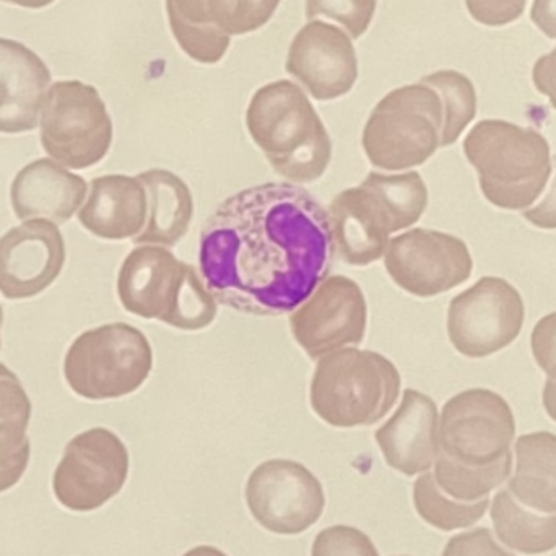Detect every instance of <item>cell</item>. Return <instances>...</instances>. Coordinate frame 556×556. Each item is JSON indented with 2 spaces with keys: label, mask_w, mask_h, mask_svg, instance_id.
<instances>
[{
  "label": "cell",
  "mask_w": 556,
  "mask_h": 556,
  "mask_svg": "<svg viewBox=\"0 0 556 556\" xmlns=\"http://www.w3.org/2000/svg\"><path fill=\"white\" fill-rule=\"evenodd\" d=\"M333 253L329 214L314 195L291 182H266L231 195L208 217L199 266L217 303L280 316L327 278Z\"/></svg>",
  "instance_id": "cell-1"
},
{
  "label": "cell",
  "mask_w": 556,
  "mask_h": 556,
  "mask_svg": "<svg viewBox=\"0 0 556 556\" xmlns=\"http://www.w3.org/2000/svg\"><path fill=\"white\" fill-rule=\"evenodd\" d=\"M428 207V189L417 172L369 173L358 188L330 202L333 248L343 263L366 267L381 260L391 235L414 227Z\"/></svg>",
  "instance_id": "cell-2"
},
{
  "label": "cell",
  "mask_w": 556,
  "mask_h": 556,
  "mask_svg": "<svg viewBox=\"0 0 556 556\" xmlns=\"http://www.w3.org/2000/svg\"><path fill=\"white\" fill-rule=\"evenodd\" d=\"M251 139L281 178L317 181L329 168L332 142L303 88L278 80L260 88L247 113Z\"/></svg>",
  "instance_id": "cell-3"
},
{
  "label": "cell",
  "mask_w": 556,
  "mask_h": 556,
  "mask_svg": "<svg viewBox=\"0 0 556 556\" xmlns=\"http://www.w3.org/2000/svg\"><path fill=\"white\" fill-rule=\"evenodd\" d=\"M117 294L130 314L189 332L211 326L218 313L217 300L198 269L163 247L146 244L126 257Z\"/></svg>",
  "instance_id": "cell-4"
},
{
  "label": "cell",
  "mask_w": 556,
  "mask_h": 556,
  "mask_svg": "<svg viewBox=\"0 0 556 556\" xmlns=\"http://www.w3.org/2000/svg\"><path fill=\"white\" fill-rule=\"evenodd\" d=\"M464 153L486 201L506 211H526L551 179L547 139L506 121H480L464 140Z\"/></svg>",
  "instance_id": "cell-5"
},
{
  "label": "cell",
  "mask_w": 556,
  "mask_h": 556,
  "mask_svg": "<svg viewBox=\"0 0 556 556\" xmlns=\"http://www.w3.org/2000/svg\"><path fill=\"white\" fill-rule=\"evenodd\" d=\"M401 384V372L381 353L337 350L314 369L311 407L330 427H371L392 410Z\"/></svg>",
  "instance_id": "cell-6"
},
{
  "label": "cell",
  "mask_w": 556,
  "mask_h": 556,
  "mask_svg": "<svg viewBox=\"0 0 556 556\" xmlns=\"http://www.w3.org/2000/svg\"><path fill=\"white\" fill-rule=\"evenodd\" d=\"M444 104L430 85H415L386 94L363 130L369 163L384 172H405L424 165L441 147Z\"/></svg>",
  "instance_id": "cell-7"
},
{
  "label": "cell",
  "mask_w": 556,
  "mask_h": 556,
  "mask_svg": "<svg viewBox=\"0 0 556 556\" xmlns=\"http://www.w3.org/2000/svg\"><path fill=\"white\" fill-rule=\"evenodd\" d=\"M149 339L126 323L104 324L75 339L64 362L65 381L88 401L136 392L152 372Z\"/></svg>",
  "instance_id": "cell-8"
},
{
  "label": "cell",
  "mask_w": 556,
  "mask_h": 556,
  "mask_svg": "<svg viewBox=\"0 0 556 556\" xmlns=\"http://www.w3.org/2000/svg\"><path fill=\"white\" fill-rule=\"evenodd\" d=\"M41 113L42 147L62 165L91 168L110 152L113 123L91 85L58 81L49 88Z\"/></svg>",
  "instance_id": "cell-9"
},
{
  "label": "cell",
  "mask_w": 556,
  "mask_h": 556,
  "mask_svg": "<svg viewBox=\"0 0 556 556\" xmlns=\"http://www.w3.org/2000/svg\"><path fill=\"white\" fill-rule=\"evenodd\" d=\"M516 421L508 402L490 389H469L441 412L440 454L466 467H489L511 456Z\"/></svg>",
  "instance_id": "cell-10"
},
{
  "label": "cell",
  "mask_w": 556,
  "mask_h": 556,
  "mask_svg": "<svg viewBox=\"0 0 556 556\" xmlns=\"http://www.w3.org/2000/svg\"><path fill=\"white\" fill-rule=\"evenodd\" d=\"M129 451L108 428L77 434L65 447L52 479L55 500L68 511L90 513L126 485Z\"/></svg>",
  "instance_id": "cell-11"
},
{
  "label": "cell",
  "mask_w": 556,
  "mask_h": 556,
  "mask_svg": "<svg viewBox=\"0 0 556 556\" xmlns=\"http://www.w3.org/2000/svg\"><path fill=\"white\" fill-rule=\"evenodd\" d=\"M525 317V301L511 283L483 277L451 301L447 336L464 356L485 358L518 339Z\"/></svg>",
  "instance_id": "cell-12"
},
{
  "label": "cell",
  "mask_w": 556,
  "mask_h": 556,
  "mask_svg": "<svg viewBox=\"0 0 556 556\" xmlns=\"http://www.w3.org/2000/svg\"><path fill=\"white\" fill-rule=\"evenodd\" d=\"M278 3L280 0H166V13L182 51L201 64H217L227 54L231 36L263 28Z\"/></svg>",
  "instance_id": "cell-13"
},
{
  "label": "cell",
  "mask_w": 556,
  "mask_h": 556,
  "mask_svg": "<svg viewBox=\"0 0 556 556\" xmlns=\"http://www.w3.org/2000/svg\"><path fill=\"white\" fill-rule=\"evenodd\" d=\"M247 502L253 518L274 534L298 535L316 525L326 508L323 485L303 464L273 459L251 473Z\"/></svg>",
  "instance_id": "cell-14"
},
{
  "label": "cell",
  "mask_w": 556,
  "mask_h": 556,
  "mask_svg": "<svg viewBox=\"0 0 556 556\" xmlns=\"http://www.w3.org/2000/svg\"><path fill=\"white\" fill-rule=\"evenodd\" d=\"M384 266L402 290L414 296L431 298L469 280L473 261L459 238L415 228L389 241Z\"/></svg>",
  "instance_id": "cell-15"
},
{
  "label": "cell",
  "mask_w": 556,
  "mask_h": 556,
  "mask_svg": "<svg viewBox=\"0 0 556 556\" xmlns=\"http://www.w3.org/2000/svg\"><path fill=\"white\" fill-rule=\"evenodd\" d=\"M368 306L362 288L352 278H324L290 316L291 333L311 359L323 358L346 345L363 342Z\"/></svg>",
  "instance_id": "cell-16"
},
{
  "label": "cell",
  "mask_w": 556,
  "mask_h": 556,
  "mask_svg": "<svg viewBox=\"0 0 556 556\" xmlns=\"http://www.w3.org/2000/svg\"><path fill=\"white\" fill-rule=\"evenodd\" d=\"M287 72L316 100L343 97L358 78V59L352 38L337 26L313 20L291 42Z\"/></svg>",
  "instance_id": "cell-17"
},
{
  "label": "cell",
  "mask_w": 556,
  "mask_h": 556,
  "mask_svg": "<svg viewBox=\"0 0 556 556\" xmlns=\"http://www.w3.org/2000/svg\"><path fill=\"white\" fill-rule=\"evenodd\" d=\"M65 263V243L52 222H25L0 238V293L23 300L54 283Z\"/></svg>",
  "instance_id": "cell-18"
},
{
  "label": "cell",
  "mask_w": 556,
  "mask_h": 556,
  "mask_svg": "<svg viewBox=\"0 0 556 556\" xmlns=\"http://www.w3.org/2000/svg\"><path fill=\"white\" fill-rule=\"evenodd\" d=\"M438 407L415 389L402 395L395 414L375 433L386 463L407 477L428 472L440 456Z\"/></svg>",
  "instance_id": "cell-19"
},
{
  "label": "cell",
  "mask_w": 556,
  "mask_h": 556,
  "mask_svg": "<svg viewBox=\"0 0 556 556\" xmlns=\"http://www.w3.org/2000/svg\"><path fill=\"white\" fill-rule=\"evenodd\" d=\"M51 72L25 45L0 38V132H28L38 126Z\"/></svg>",
  "instance_id": "cell-20"
},
{
  "label": "cell",
  "mask_w": 556,
  "mask_h": 556,
  "mask_svg": "<svg viewBox=\"0 0 556 556\" xmlns=\"http://www.w3.org/2000/svg\"><path fill=\"white\" fill-rule=\"evenodd\" d=\"M87 181L48 159L36 160L16 175L10 189L12 207L20 220L46 217L65 224L87 195Z\"/></svg>",
  "instance_id": "cell-21"
},
{
  "label": "cell",
  "mask_w": 556,
  "mask_h": 556,
  "mask_svg": "<svg viewBox=\"0 0 556 556\" xmlns=\"http://www.w3.org/2000/svg\"><path fill=\"white\" fill-rule=\"evenodd\" d=\"M149 199L139 178L108 175L93 179L87 204L78 212L85 230L101 240L136 238L146 228Z\"/></svg>",
  "instance_id": "cell-22"
},
{
  "label": "cell",
  "mask_w": 556,
  "mask_h": 556,
  "mask_svg": "<svg viewBox=\"0 0 556 556\" xmlns=\"http://www.w3.org/2000/svg\"><path fill=\"white\" fill-rule=\"evenodd\" d=\"M149 199L146 228L134 238L136 244L173 248L186 237L194 217L191 189L168 169H149L140 173Z\"/></svg>",
  "instance_id": "cell-23"
},
{
  "label": "cell",
  "mask_w": 556,
  "mask_h": 556,
  "mask_svg": "<svg viewBox=\"0 0 556 556\" xmlns=\"http://www.w3.org/2000/svg\"><path fill=\"white\" fill-rule=\"evenodd\" d=\"M516 470L509 492L522 506L541 513H556V434L548 431L522 434L515 444Z\"/></svg>",
  "instance_id": "cell-24"
},
{
  "label": "cell",
  "mask_w": 556,
  "mask_h": 556,
  "mask_svg": "<svg viewBox=\"0 0 556 556\" xmlns=\"http://www.w3.org/2000/svg\"><path fill=\"white\" fill-rule=\"evenodd\" d=\"M31 401L20 379L0 363V493L22 480L29 463V440L26 437Z\"/></svg>",
  "instance_id": "cell-25"
},
{
  "label": "cell",
  "mask_w": 556,
  "mask_h": 556,
  "mask_svg": "<svg viewBox=\"0 0 556 556\" xmlns=\"http://www.w3.org/2000/svg\"><path fill=\"white\" fill-rule=\"evenodd\" d=\"M492 521L500 541L519 554L542 555L556 548V513L541 515L526 509L509 490L496 493Z\"/></svg>",
  "instance_id": "cell-26"
},
{
  "label": "cell",
  "mask_w": 556,
  "mask_h": 556,
  "mask_svg": "<svg viewBox=\"0 0 556 556\" xmlns=\"http://www.w3.org/2000/svg\"><path fill=\"white\" fill-rule=\"evenodd\" d=\"M513 454L489 467H466L438 456L434 463V480L444 495L459 503H477L486 498L493 490L511 476Z\"/></svg>",
  "instance_id": "cell-27"
},
{
  "label": "cell",
  "mask_w": 556,
  "mask_h": 556,
  "mask_svg": "<svg viewBox=\"0 0 556 556\" xmlns=\"http://www.w3.org/2000/svg\"><path fill=\"white\" fill-rule=\"evenodd\" d=\"M414 505L418 516L427 525L450 532L470 528L479 522L489 509L490 498L486 496L477 503L454 502L441 492L433 473L427 472L415 480Z\"/></svg>",
  "instance_id": "cell-28"
},
{
  "label": "cell",
  "mask_w": 556,
  "mask_h": 556,
  "mask_svg": "<svg viewBox=\"0 0 556 556\" xmlns=\"http://www.w3.org/2000/svg\"><path fill=\"white\" fill-rule=\"evenodd\" d=\"M420 81L440 93L444 104V127L441 147L453 146L477 114V93L472 81L456 71H440Z\"/></svg>",
  "instance_id": "cell-29"
},
{
  "label": "cell",
  "mask_w": 556,
  "mask_h": 556,
  "mask_svg": "<svg viewBox=\"0 0 556 556\" xmlns=\"http://www.w3.org/2000/svg\"><path fill=\"white\" fill-rule=\"evenodd\" d=\"M378 0H306L309 22L326 16L345 26L353 39L362 38L371 25Z\"/></svg>",
  "instance_id": "cell-30"
},
{
  "label": "cell",
  "mask_w": 556,
  "mask_h": 556,
  "mask_svg": "<svg viewBox=\"0 0 556 556\" xmlns=\"http://www.w3.org/2000/svg\"><path fill=\"white\" fill-rule=\"evenodd\" d=\"M311 556H379V552L359 529L332 526L316 535Z\"/></svg>",
  "instance_id": "cell-31"
},
{
  "label": "cell",
  "mask_w": 556,
  "mask_h": 556,
  "mask_svg": "<svg viewBox=\"0 0 556 556\" xmlns=\"http://www.w3.org/2000/svg\"><path fill=\"white\" fill-rule=\"evenodd\" d=\"M441 556H516L498 545L490 529L477 528L450 539Z\"/></svg>",
  "instance_id": "cell-32"
},
{
  "label": "cell",
  "mask_w": 556,
  "mask_h": 556,
  "mask_svg": "<svg viewBox=\"0 0 556 556\" xmlns=\"http://www.w3.org/2000/svg\"><path fill=\"white\" fill-rule=\"evenodd\" d=\"M466 5L476 22L486 26H505L522 15L528 0H466Z\"/></svg>",
  "instance_id": "cell-33"
},
{
  "label": "cell",
  "mask_w": 556,
  "mask_h": 556,
  "mask_svg": "<svg viewBox=\"0 0 556 556\" xmlns=\"http://www.w3.org/2000/svg\"><path fill=\"white\" fill-rule=\"evenodd\" d=\"M535 362L548 378L556 381V313L542 317L531 337Z\"/></svg>",
  "instance_id": "cell-34"
},
{
  "label": "cell",
  "mask_w": 556,
  "mask_h": 556,
  "mask_svg": "<svg viewBox=\"0 0 556 556\" xmlns=\"http://www.w3.org/2000/svg\"><path fill=\"white\" fill-rule=\"evenodd\" d=\"M532 80H534L535 88L548 97L552 106L556 110V48L551 54L542 55L535 62Z\"/></svg>",
  "instance_id": "cell-35"
},
{
  "label": "cell",
  "mask_w": 556,
  "mask_h": 556,
  "mask_svg": "<svg viewBox=\"0 0 556 556\" xmlns=\"http://www.w3.org/2000/svg\"><path fill=\"white\" fill-rule=\"evenodd\" d=\"M554 162L556 166V156ZM525 218L531 222L534 227L542 228V230H556V172L551 191L545 195L544 201L526 211Z\"/></svg>",
  "instance_id": "cell-36"
},
{
  "label": "cell",
  "mask_w": 556,
  "mask_h": 556,
  "mask_svg": "<svg viewBox=\"0 0 556 556\" xmlns=\"http://www.w3.org/2000/svg\"><path fill=\"white\" fill-rule=\"evenodd\" d=\"M531 20L548 38L556 39V0H534Z\"/></svg>",
  "instance_id": "cell-37"
},
{
  "label": "cell",
  "mask_w": 556,
  "mask_h": 556,
  "mask_svg": "<svg viewBox=\"0 0 556 556\" xmlns=\"http://www.w3.org/2000/svg\"><path fill=\"white\" fill-rule=\"evenodd\" d=\"M544 407L548 417L556 421V381L548 379L544 388Z\"/></svg>",
  "instance_id": "cell-38"
},
{
  "label": "cell",
  "mask_w": 556,
  "mask_h": 556,
  "mask_svg": "<svg viewBox=\"0 0 556 556\" xmlns=\"http://www.w3.org/2000/svg\"><path fill=\"white\" fill-rule=\"evenodd\" d=\"M182 556H228L224 554V552L218 551V548L211 547V545H201V547L192 548L188 554Z\"/></svg>",
  "instance_id": "cell-39"
},
{
  "label": "cell",
  "mask_w": 556,
  "mask_h": 556,
  "mask_svg": "<svg viewBox=\"0 0 556 556\" xmlns=\"http://www.w3.org/2000/svg\"><path fill=\"white\" fill-rule=\"evenodd\" d=\"M2 2L15 3V5L26 7V9H42L54 0H2Z\"/></svg>",
  "instance_id": "cell-40"
},
{
  "label": "cell",
  "mask_w": 556,
  "mask_h": 556,
  "mask_svg": "<svg viewBox=\"0 0 556 556\" xmlns=\"http://www.w3.org/2000/svg\"><path fill=\"white\" fill-rule=\"evenodd\" d=\"M2 323H3V311H2V306H0V327H2Z\"/></svg>",
  "instance_id": "cell-41"
}]
</instances>
